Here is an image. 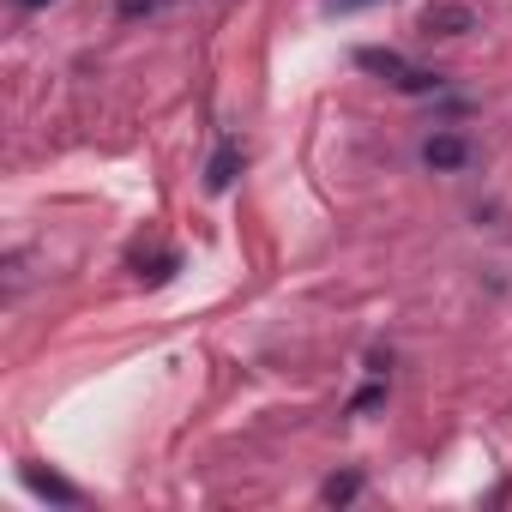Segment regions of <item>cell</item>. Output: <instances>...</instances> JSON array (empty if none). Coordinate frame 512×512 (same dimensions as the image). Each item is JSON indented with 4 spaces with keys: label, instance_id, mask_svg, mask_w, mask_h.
I'll return each mask as SVG.
<instances>
[{
    "label": "cell",
    "instance_id": "cell-1",
    "mask_svg": "<svg viewBox=\"0 0 512 512\" xmlns=\"http://www.w3.org/2000/svg\"><path fill=\"white\" fill-rule=\"evenodd\" d=\"M356 67L380 73L386 85H398V91H410V97H422V91H440V73H428V67H410L398 49H362V55H356Z\"/></svg>",
    "mask_w": 512,
    "mask_h": 512
},
{
    "label": "cell",
    "instance_id": "cell-2",
    "mask_svg": "<svg viewBox=\"0 0 512 512\" xmlns=\"http://www.w3.org/2000/svg\"><path fill=\"white\" fill-rule=\"evenodd\" d=\"M422 163L434 169V175H452V169H464V163H476V139L470 133H434V139H422Z\"/></svg>",
    "mask_w": 512,
    "mask_h": 512
},
{
    "label": "cell",
    "instance_id": "cell-3",
    "mask_svg": "<svg viewBox=\"0 0 512 512\" xmlns=\"http://www.w3.org/2000/svg\"><path fill=\"white\" fill-rule=\"evenodd\" d=\"M464 31H476V13L464 0H434L422 13V37H464Z\"/></svg>",
    "mask_w": 512,
    "mask_h": 512
},
{
    "label": "cell",
    "instance_id": "cell-4",
    "mask_svg": "<svg viewBox=\"0 0 512 512\" xmlns=\"http://www.w3.org/2000/svg\"><path fill=\"white\" fill-rule=\"evenodd\" d=\"M235 175H241V145H235V139H223V145L211 151V163H205V187H211V193H229V187H235Z\"/></svg>",
    "mask_w": 512,
    "mask_h": 512
},
{
    "label": "cell",
    "instance_id": "cell-5",
    "mask_svg": "<svg viewBox=\"0 0 512 512\" xmlns=\"http://www.w3.org/2000/svg\"><path fill=\"white\" fill-rule=\"evenodd\" d=\"M31 488H37V494H49V500H61V506H79V488H73V482H61V476L31 470Z\"/></svg>",
    "mask_w": 512,
    "mask_h": 512
},
{
    "label": "cell",
    "instance_id": "cell-6",
    "mask_svg": "<svg viewBox=\"0 0 512 512\" xmlns=\"http://www.w3.org/2000/svg\"><path fill=\"white\" fill-rule=\"evenodd\" d=\"M356 494H362V476H356V470H350V476H332V482L320 488V500H332V506H344V500H356Z\"/></svg>",
    "mask_w": 512,
    "mask_h": 512
},
{
    "label": "cell",
    "instance_id": "cell-7",
    "mask_svg": "<svg viewBox=\"0 0 512 512\" xmlns=\"http://www.w3.org/2000/svg\"><path fill=\"white\" fill-rule=\"evenodd\" d=\"M157 7H163V0H115L121 19H145V13H157Z\"/></svg>",
    "mask_w": 512,
    "mask_h": 512
},
{
    "label": "cell",
    "instance_id": "cell-8",
    "mask_svg": "<svg viewBox=\"0 0 512 512\" xmlns=\"http://www.w3.org/2000/svg\"><path fill=\"white\" fill-rule=\"evenodd\" d=\"M19 7H31V13H37V7H55V0H19Z\"/></svg>",
    "mask_w": 512,
    "mask_h": 512
},
{
    "label": "cell",
    "instance_id": "cell-9",
    "mask_svg": "<svg viewBox=\"0 0 512 512\" xmlns=\"http://www.w3.org/2000/svg\"><path fill=\"white\" fill-rule=\"evenodd\" d=\"M332 7H368V0H332Z\"/></svg>",
    "mask_w": 512,
    "mask_h": 512
}]
</instances>
